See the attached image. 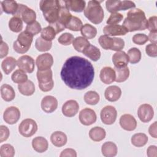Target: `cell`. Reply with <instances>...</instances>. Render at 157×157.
I'll return each mask as SVG.
<instances>
[{
	"mask_svg": "<svg viewBox=\"0 0 157 157\" xmlns=\"http://www.w3.org/2000/svg\"><path fill=\"white\" fill-rule=\"evenodd\" d=\"M20 110L15 106L7 107L3 113V119L6 123L9 124H13L16 123L20 119Z\"/></svg>",
	"mask_w": 157,
	"mask_h": 157,
	"instance_id": "15",
	"label": "cell"
},
{
	"mask_svg": "<svg viewBox=\"0 0 157 157\" xmlns=\"http://www.w3.org/2000/svg\"><path fill=\"white\" fill-rule=\"evenodd\" d=\"M17 66V61L12 56L6 58L1 63V68L5 74L8 75Z\"/></svg>",
	"mask_w": 157,
	"mask_h": 157,
	"instance_id": "33",
	"label": "cell"
},
{
	"mask_svg": "<svg viewBox=\"0 0 157 157\" xmlns=\"http://www.w3.org/2000/svg\"><path fill=\"white\" fill-rule=\"evenodd\" d=\"M72 14L69 12V10L64 6L61 7L59 13H58V21L61 25H63L64 27L67 24V23L69 21L72 17Z\"/></svg>",
	"mask_w": 157,
	"mask_h": 157,
	"instance_id": "35",
	"label": "cell"
},
{
	"mask_svg": "<svg viewBox=\"0 0 157 157\" xmlns=\"http://www.w3.org/2000/svg\"><path fill=\"white\" fill-rule=\"evenodd\" d=\"M13 50H15V52H16L17 53H20V54H24V53H26L29 50H27V49L22 48L18 44V43L17 40L13 44Z\"/></svg>",
	"mask_w": 157,
	"mask_h": 157,
	"instance_id": "58",
	"label": "cell"
},
{
	"mask_svg": "<svg viewBox=\"0 0 157 157\" xmlns=\"http://www.w3.org/2000/svg\"><path fill=\"white\" fill-rule=\"evenodd\" d=\"M99 43L104 50L121 51L124 47V41L120 37H110L106 35H102L99 38Z\"/></svg>",
	"mask_w": 157,
	"mask_h": 157,
	"instance_id": "6",
	"label": "cell"
},
{
	"mask_svg": "<svg viewBox=\"0 0 157 157\" xmlns=\"http://www.w3.org/2000/svg\"><path fill=\"white\" fill-rule=\"evenodd\" d=\"M23 20L21 18L16 16L12 17L9 21V28L14 33H19L23 29Z\"/></svg>",
	"mask_w": 157,
	"mask_h": 157,
	"instance_id": "38",
	"label": "cell"
},
{
	"mask_svg": "<svg viewBox=\"0 0 157 157\" xmlns=\"http://www.w3.org/2000/svg\"><path fill=\"white\" fill-rule=\"evenodd\" d=\"M82 26L83 23L81 20L75 16H72L71 20L66 25L65 28L71 31H80Z\"/></svg>",
	"mask_w": 157,
	"mask_h": 157,
	"instance_id": "42",
	"label": "cell"
},
{
	"mask_svg": "<svg viewBox=\"0 0 157 157\" xmlns=\"http://www.w3.org/2000/svg\"><path fill=\"white\" fill-rule=\"evenodd\" d=\"M81 34L85 38L87 39H91L96 37L97 34V29L93 25L86 23L83 25L82 28L80 29Z\"/></svg>",
	"mask_w": 157,
	"mask_h": 157,
	"instance_id": "37",
	"label": "cell"
},
{
	"mask_svg": "<svg viewBox=\"0 0 157 157\" xmlns=\"http://www.w3.org/2000/svg\"><path fill=\"white\" fill-rule=\"evenodd\" d=\"M90 45V42L86 38L83 36H78L74 39L72 45L74 49L80 53H82L83 50L89 45Z\"/></svg>",
	"mask_w": 157,
	"mask_h": 157,
	"instance_id": "36",
	"label": "cell"
},
{
	"mask_svg": "<svg viewBox=\"0 0 157 157\" xmlns=\"http://www.w3.org/2000/svg\"><path fill=\"white\" fill-rule=\"evenodd\" d=\"M132 42L137 45H144L148 41V36L145 34H136L132 37Z\"/></svg>",
	"mask_w": 157,
	"mask_h": 157,
	"instance_id": "50",
	"label": "cell"
},
{
	"mask_svg": "<svg viewBox=\"0 0 157 157\" xmlns=\"http://www.w3.org/2000/svg\"><path fill=\"white\" fill-rule=\"evenodd\" d=\"M147 19L145 12L139 8H134L127 13L123 22V26L128 32L145 30L147 28Z\"/></svg>",
	"mask_w": 157,
	"mask_h": 157,
	"instance_id": "2",
	"label": "cell"
},
{
	"mask_svg": "<svg viewBox=\"0 0 157 157\" xmlns=\"http://www.w3.org/2000/svg\"><path fill=\"white\" fill-rule=\"evenodd\" d=\"M40 106L44 112L48 113H52L58 107V100L53 96H46L42 99Z\"/></svg>",
	"mask_w": 157,
	"mask_h": 157,
	"instance_id": "17",
	"label": "cell"
},
{
	"mask_svg": "<svg viewBox=\"0 0 157 157\" xmlns=\"http://www.w3.org/2000/svg\"><path fill=\"white\" fill-rule=\"evenodd\" d=\"M14 147L9 144H5L1 146L0 156L1 157H13L15 155Z\"/></svg>",
	"mask_w": 157,
	"mask_h": 157,
	"instance_id": "46",
	"label": "cell"
},
{
	"mask_svg": "<svg viewBox=\"0 0 157 157\" xmlns=\"http://www.w3.org/2000/svg\"><path fill=\"white\" fill-rule=\"evenodd\" d=\"M36 64L39 71L49 69L53 64V58L48 53L39 55L36 59Z\"/></svg>",
	"mask_w": 157,
	"mask_h": 157,
	"instance_id": "14",
	"label": "cell"
},
{
	"mask_svg": "<svg viewBox=\"0 0 157 157\" xmlns=\"http://www.w3.org/2000/svg\"><path fill=\"white\" fill-rule=\"evenodd\" d=\"M137 115L140 120L143 123L150 121L154 116V110L153 107L148 104L140 105L137 110Z\"/></svg>",
	"mask_w": 157,
	"mask_h": 157,
	"instance_id": "12",
	"label": "cell"
},
{
	"mask_svg": "<svg viewBox=\"0 0 157 157\" xmlns=\"http://www.w3.org/2000/svg\"><path fill=\"white\" fill-rule=\"evenodd\" d=\"M147 155L148 157L157 156V147L156 145H150L147 150Z\"/></svg>",
	"mask_w": 157,
	"mask_h": 157,
	"instance_id": "57",
	"label": "cell"
},
{
	"mask_svg": "<svg viewBox=\"0 0 157 157\" xmlns=\"http://www.w3.org/2000/svg\"><path fill=\"white\" fill-rule=\"evenodd\" d=\"M112 61L115 67L121 68L126 67L129 63V57L124 52L118 51L113 55Z\"/></svg>",
	"mask_w": 157,
	"mask_h": 157,
	"instance_id": "21",
	"label": "cell"
},
{
	"mask_svg": "<svg viewBox=\"0 0 157 157\" xmlns=\"http://www.w3.org/2000/svg\"><path fill=\"white\" fill-rule=\"evenodd\" d=\"M114 70L115 71L116 78L115 82L118 83H121L125 82L129 76V69L126 67H121V68H117L115 67Z\"/></svg>",
	"mask_w": 157,
	"mask_h": 157,
	"instance_id": "39",
	"label": "cell"
},
{
	"mask_svg": "<svg viewBox=\"0 0 157 157\" xmlns=\"http://www.w3.org/2000/svg\"><path fill=\"white\" fill-rule=\"evenodd\" d=\"M17 66L19 69L26 73H32L35 67V62L34 59L27 55L19 57L17 59Z\"/></svg>",
	"mask_w": 157,
	"mask_h": 157,
	"instance_id": "11",
	"label": "cell"
},
{
	"mask_svg": "<svg viewBox=\"0 0 157 157\" xmlns=\"http://www.w3.org/2000/svg\"><path fill=\"white\" fill-rule=\"evenodd\" d=\"M18 90L21 94L26 96H29L34 93L35 85L31 80H28L24 83L18 84Z\"/></svg>",
	"mask_w": 157,
	"mask_h": 157,
	"instance_id": "28",
	"label": "cell"
},
{
	"mask_svg": "<svg viewBox=\"0 0 157 157\" xmlns=\"http://www.w3.org/2000/svg\"><path fill=\"white\" fill-rule=\"evenodd\" d=\"M129 57V62L131 64H136L139 63L142 57L141 52L136 47H132L128 51L127 53Z\"/></svg>",
	"mask_w": 157,
	"mask_h": 157,
	"instance_id": "43",
	"label": "cell"
},
{
	"mask_svg": "<svg viewBox=\"0 0 157 157\" xmlns=\"http://www.w3.org/2000/svg\"><path fill=\"white\" fill-rule=\"evenodd\" d=\"M104 35L108 36H124L128 31L122 25H108L103 28Z\"/></svg>",
	"mask_w": 157,
	"mask_h": 157,
	"instance_id": "20",
	"label": "cell"
},
{
	"mask_svg": "<svg viewBox=\"0 0 157 157\" xmlns=\"http://www.w3.org/2000/svg\"><path fill=\"white\" fill-rule=\"evenodd\" d=\"M1 96L4 101L10 102L14 99L15 93L12 86L5 83L1 86Z\"/></svg>",
	"mask_w": 157,
	"mask_h": 157,
	"instance_id": "29",
	"label": "cell"
},
{
	"mask_svg": "<svg viewBox=\"0 0 157 157\" xmlns=\"http://www.w3.org/2000/svg\"><path fill=\"white\" fill-rule=\"evenodd\" d=\"M80 122L85 126H90L94 123L97 120L96 113L91 109L85 108L79 113Z\"/></svg>",
	"mask_w": 157,
	"mask_h": 157,
	"instance_id": "13",
	"label": "cell"
},
{
	"mask_svg": "<svg viewBox=\"0 0 157 157\" xmlns=\"http://www.w3.org/2000/svg\"><path fill=\"white\" fill-rule=\"evenodd\" d=\"M101 152L105 157L115 156L118 152L117 145L110 141L104 143L101 147Z\"/></svg>",
	"mask_w": 157,
	"mask_h": 157,
	"instance_id": "27",
	"label": "cell"
},
{
	"mask_svg": "<svg viewBox=\"0 0 157 157\" xmlns=\"http://www.w3.org/2000/svg\"><path fill=\"white\" fill-rule=\"evenodd\" d=\"M38 129L37 124L33 119L26 118L23 120L18 126L20 134L25 137L33 136L37 132Z\"/></svg>",
	"mask_w": 157,
	"mask_h": 157,
	"instance_id": "9",
	"label": "cell"
},
{
	"mask_svg": "<svg viewBox=\"0 0 157 157\" xmlns=\"http://www.w3.org/2000/svg\"><path fill=\"white\" fill-rule=\"evenodd\" d=\"M148 136L144 133H136L134 134L131 139V144L136 147H142L147 144L148 142Z\"/></svg>",
	"mask_w": 157,
	"mask_h": 157,
	"instance_id": "34",
	"label": "cell"
},
{
	"mask_svg": "<svg viewBox=\"0 0 157 157\" xmlns=\"http://www.w3.org/2000/svg\"><path fill=\"white\" fill-rule=\"evenodd\" d=\"M119 123L120 126L128 131H134L137 127V121L131 114L126 113L121 115L120 118Z\"/></svg>",
	"mask_w": 157,
	"mask_h": 157,
	"instance_id": "18",
	"label": "cell"
},
{
	"mask_svg": "<svg viewBox=\"0 0 157 157\" xmlns=\"http://www.w3.org/2000/svg\"><path fill=\"white\" fill-rule=\"evenodd\" d=\"M1 6L3 12L13 15L17 11L18 4L15 1L5 0L1 2Z\"/></svg>",
	"mask_w": 157,
	"mask_h": 157,
	"instance_id": "32",
	"label": "cell"
},
{
	"mask_svg": "<svg viewBox=\"0 0 157 157\" xmlns=\"http://www.w3.org/2000/svg\"><path fill=\"white\" fill-rule=\"evenodd\" d=\"M121 96V90L117 85L108 86L104 92V96L106 100L110 102L118 101Z\"/></svg>",
	"mask_w": 157,
	"mask_h": 157,
	"instance_id": "22",
	"label": "cell"
},
{
	"mask_svg": "<svg viewBox=\"0 0 157 157\" xmlns=\"http://www.w3.org/2000/svg\"><path fill=\"white\" fill-rule=\"evenodd\" d=\"M64 2L65 7L69 10L75 12H82L85 9L86 2L83 0H68Z\"/></svg>",
	"mask_w": 157,
	"mask_h": 157,
	"instance_id": "25",
	"label": "cell"
},
{
	"mask_svg": "<svg viewBox=\"0 0 157 157\" xmlns=\"http://www.w3.org/2000/svg\"><path fill=\"white\" fill-rule=\"evenodd\" d=\"M52 41L45 40L41 37H37L35 42V47L36 49L40 52H44L50 50L52 48Z\"/></svg>",
	"mask_w": 157,
	"mask_h": 157,
	"instance_id": "41",
	"label": "cell"
},
{
	"mask_svg": "<svg viewBox=\"0 0 157 157\" xmlns=\"http://www.w3.org/2000/svg\"><path fill=\"white\" fill-rule=\"evenodd\" d=\"M147 20H148L147 21V29L150 31H157V27H156L157 17L155 15L150 17Z\"/></svg>",
	"mask_w": 157,
	"mask_h": 157,
	"instance_id": "53",
	"label": "cell"
},
{
	"mask_svg": "<svg viewBox=\"0 0 157 157\" xmlns=\"http://www.w3.org/2000/svg\"><path fill=\"white\" fill-rule=\"evenodd\" d=\"M106 132L105 129L99 126L92 128L89 131L90 138L94 142H100L105 139Z\"/></svg>",
	"mask_w": 157,
	"mask_h": 157,
	"instance_id": "30",
	"label": "cell"
},
{
	"mask_svg": "<svg viewBox=\"0 0 157 157\" xmlns=\"http://www.w3.org/2000/svg\"><path fill=\"white\" fill-rule=\"evenodd\" d=\"M13 16L21 18L23 21L28 25L34 22L36 19V12L23 4H18L17 11Z\"/></svg>",
	"mask_w": 157,
	"mask_h": 157,
	"instance_id": "8",
	"label": "cell"
},
{
	"mask_svg": "<svg viewBox=\"0 0 157 157\" xmlns=\"http://www.w3.org/2000/svg\"><path fill=\"white\" fill-rule=\"evenodd\" d=\"M78 103L74 99H70L64 103L62 106V113L67 117H73L78 112Z\"/></svg>",
	"mask_w": 157,
	"mask_h": 157,
	"instance_id": "16",
	"label": "cell"
},
{
	"mask_svg": "<svg viewBox=\"0 0 157 157\" xmlns=\"http://www.w3.org/2000/svg\"><path fill=\"white\" fill-rule=\"evenodd\" d=\"M32 147L36 151L44 153L48 150V143L45 138L42 136H37L33 139Z\"/></svg>",
	"mask_w": 157,
	"mask_h": 157,
	"instance_id": "26",
	"label": "cell"
},
{
	"mask_svg": "<svg viewBox=\"0 0 157 157\" xmlns=\"http://www.w3.org/2000/svg\"><path fill=\"white\" fill-rule=\"evenodd\" d=\"M105 7L107 11L112 13L120 10L134 9L136 7V4L131 1L108 0L105 2Z\"/></svg>",
	"mask_w": 157,
	"mask_h": 157,
	"instance_id": "7",
	"label": "cell"
},
{
	"mask_svg": "<svg viewBox=\"0 0 157 157\" xmlns=\"http://www.w3.org/2000/svg\"><path fill=\"white\" fill-rule=\"evenodd\" d=\"M36 76L38 86L42 91L48 92L53 89L54 82L53 80V72L50 69L45 71L38 70Z\"/></svg>",
	"mask_w": 157,
	"mask_h": 157,
	"instance_id": "5",
	"label": "cell"
},
{
	"mask_svg": "<svg viewBox=\"0 0 157 157\" xmlns=\"http://www.w3.org/2000/svg\"><path fill=\"white\" fill-rule=\"evenodd\" d=\"M145 52L150 57L156 58L157 56V45L156 44H150L145 47Z\"/></svg>",
	"mask_w": 157,
	"mask_h": 157,
	"instance_id": "51",
	"label": "cell"
},
{
	"mask_svg": "<svg viewBox=\"0 0 157 157\" xmlns=\"http://www.w3.org/2000/svg\"><path fill=\"white\" fill-rule=\"evenodd\" d=\"M100 3L101 1L96 0L90 1L84 10V15L86 18L96 25L101 23L104 17V10Z\"/></svg>",
	"mask_w": 157,
	"mask_h": 157,
	"instance_id": "4",
	"label": "cell"
},
{
	"mask_svg": "<svg viewBox=\"0 0 157 157\" xmlns=\"http://www.w3.org/2000/svg\"><path fill=\"white\" fill-rule=\"evenodd\" d=\"M157 122L156 121H155L153 123H152L149 128H148V132L150 134V135L156 139L157 137Z\"/></svg>",
	"mask_w": 157,
	"mask_h": 157,
	"instance_id": "56",
	"label": "cell"
},
{
	"mask_svg": "<svg viewBox=\"0 0 157 157\" xmlns=\"http://www.w3.org/2000/svg\"><path fill=\"white\" fill-rule=\"evenodd\" d=\"M60 76L65 85L70 88L82 90L92 83L94 78V69L88 59L73 56L64 63Z\"/></svg>",
	"mask_w": 157,
	"mask_h": 157,
	"instance_id": "1",
	"label": "cell"
},
{
	"mask_svg": "<svg viewBox=\"0 0 157 157\" xmlns=\"http://www.w3.org/2000/svg\"><path fill=\"white\" fill-rule=\"evenodd\" d=\"M56 35V31L50 25L44 28L40 32V37L47 41H52L55 38Z\"/></svg>",
	"mask_w": 157,
	"mask_h": 157,
	"instance_id": "44",
	"label": "cell"
},
{
	"mask_svg": "<svg viewBox=\"0 0 157 157\" xmlns=\"http://www.w3.org/2000/svg\"><path fill=\"white\" fill-rule=\"evenodd\" d=\"M50 141L54 146L61 147L66 144L67 137L64 132L60 131H56L51 134Z\"/></svg>",
	"mask_w": 157,
	"mask_h": 157,
	"instance_id": "23",
	"label": "cell"
},
{
	"mask_svg": "<svg viewBox=\"0 0 157 157\" xmlns=\"http://www.w3.org/2000/svg\"><path fill=\"white\" fill-rule=\"evenodd\" d=\"M10 135V131L9 128L4 126L1 125L0 126V142H3L7 140Z\"/></svg>",
	"mask_w": 157,
	"mask_h": 157,
	"instance_id": "52",
	"label": "cell"
},
{
	"mask_svg": "<svg viewBox=\"0 0 157 157\" xmlns=\"http://www.w3.org/2000/svg\"><path fill=\"white\" fill-rule=\"evenodd\" d=\"M123 18V15L121 13L118 12L112 13L107 19L106 23L108 25H117L120 21H121Z\"/></svg>",
	"mask_w": 157,
	"mask_h": 157,
	"instance_id": "49",
	"label": "cell"
},
{
	"mask_svg": "<svg viewBox=\"0 0 157 157\" xmlns=\"http://www.w3.org/2000/svg\"><path fill=\"white\" fill-rule=\"evenodd\" d=\"M11 78L14 83L18 84L24 83L28 80L26 74L20 69L15 70L12 74Z\"/></svg>",
	"mask_w": 157,
	"mask_h": 157,
	"instance_id": "45",
	"label": "cell"
},
{
	"mask_svg": "<svg viewBox=\"0 0 157 157\" xmlns=\"http://www.w3.org/2000/svg\"><path fill=\"white\" fill-rule=\"evenodd\" d=\"M74 40V36L69 33H65L59 36L58 39V42L63 45H69Z\"/></svg>",
	"mask_w": 157,
	"mask_h": 157,
	"instance_id": "47",
	"label": "cell"
},
{
	"mask_svg": "<svg viewBox=\"0 0 157 157\" xmlns=\"http://www.w3.org/2000/svg\"><path fill=\"white\" fill-rule=\"evenodd\" d=\"M84 55L91 59L93 61H98L101 58V51L96 46L89 45L82 52Z\"/></svg>",
	"mask_w": 157,
	"mask_h": 157,
	"instance_id": "31",
	"label": "cell"
},
{
	"mask_svg": "<svg viewBox=\"0 0 157 157\" xmlns=\"http://www.w3.org/2000/svg\"><path fill=\"white\" fill-rule=\"evenodd\" d=\"M99 77L103 83L106 85L110 84L115 81V71L111 67H104L100 71Z\"/></svg>",
	"mask_w": 157,
	"mask_h": 157,
	"instance_id": "19",
	"label": "cell"
},
{
	"mask_svg": "<svg viewBox=\"0 0 157 157\" xmlns=\"http://www.w3.org/2000/svg\"><path fill=\"white\" fill-rule=\"evenodd\" d=\"M33 36L28 31H24L18 34L17 40L22 48L29 50L33 40Z\"/></svg>",
	"mask_w": 157,
	"mask_h": 157,
	"instance_id": "24",
	"label": "cell"
},
{
	"mask_svg": "<svg viewBox=\"0 0 157 157\" xmlns=\"http://www.w3.org/2000/svg\"><path fill=\"white\" fill-rule=\"evenodd\" d=\"M99 94L95 91H88L84 95L85 103L91 105H96L99 102Z\"/></svg>",
	"mask_w": 157,
	"mask_h": 157,
	"instance_id": "40",
	"label": "cell"
},
{
	"mask_svg": "<svg viewBox=\"0 0 157 157\" xmlns=\"http://www.w3.org/2000/svg\"><path fill=\"white\" fill-rule=\"evenodd\" d=\"M148 40L152 44L157 43V31H150V33L148 36Z\"/></svg>",
	"mask_w": 157,
	"mask_h": 157,
	"instance_id": "59",
	"label": "cell"
},
{
	"mask_svg": "<svg viewBox=\"0 0 157 157\" xmlns=\"http://www.w3.org/2000/svg\"><path fill=\"white\" fill-rule=\"evenodd\" d=\"M39 7L44 17L49 24H52L58 20L59 11L61 7L59 1L42 0L40 1Z\"/></svg>",
	"mask_w": 157,
	"mask_h": 157,
	"instance_id": "3",
	"label": "cell"
},
{
	"mask_svg": "<svg viewBox=\"0 0 157 157\" xmlns=\"http://www.w3.org/2000/svg\"><path fill=\"white\" fill-rule=\"evenodd\" d=\"M60 157H76L77 152L73 148H66L63 150L59 155Z\"/></svg>",
	"mask_w": 157,
	"mask_h": 157,
	"instance_id": "54",
	"label": "cell"
},
{
	"mask_svg": "<svg viewBox=\"0 0 157 157\" xmlns=\"http://www.w3.org/2000/svg\"><path fill=\"white\" fill-rule=\"evenodd\" d=\"M9 52V46L6 42L1 39V49H0V58H3L6 56Z\"/></svg>",
	"mask_w": 157,
	"mask_h": 157,
	"instance_id": "55",
	"label": "cell"
},
{
	"mask_svg": "<svg viewBox=\"0 0 157 157\" xmlns=\"http://www.w3.org/2000/svg\"><path fill=\"white\" fill-rule=\"evenodd\" d=\"M42 29L40 23L38 21H35L34 22L31 24L27 25V26H26L25 31H28V33L31 34L33 36H36L40 32H41Z\"/></svg>",
	"mask_w": 157,
	"mask_h": 157,
	"instance_id": "48",
	"label": "cell"
},
{
	"mask_svg": "<svg viewBox=\"0 0 157 157\" xmlns=\"http://www.w3.org/2000/svg\"><path fill=\"white\" fill-rule=\"evenodd\" d=\"M117 117V111L112 105H106L103 107L100 113L102 122L107 125H110L115 123Z\"/></svg>",
	"mask_w": 157,
	"mask_h": 157,
	"instance_id": "10",
	"label": "cell"
}]
</instances>
